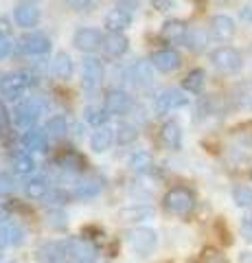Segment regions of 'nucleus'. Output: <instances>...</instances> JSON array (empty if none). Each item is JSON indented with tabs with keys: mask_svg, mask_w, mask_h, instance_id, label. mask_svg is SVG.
<instances>
[{
	"mask_svg": "<svg viewBox=\"0 0 252 263\" xmlns=\"http://www.w3.org/2000/svg\"><path fill=\"white\" fill-rule=\"evenodd\" d=\"M162 206L169 215L184 219L195 211V193L186 186H173L162 197Z\"/></svg>",
	"mask_w": 252,
	"mask_h": 263,
	"instance_id": "f257e3e1",
	"label": "nucleus"
},
{
	"mask_svg": "<svg viewBox=\"0 0 252 263\" xmlns=\"http://www.w3.org/2000/svg\"><path fill=\"white\" fill-rule=\"evenodd\" d=\"M210 64L222 75H237L243 68V55L232 46H217L215 51H210Z\"/></svg>",
	"mask_w": 252,
	"mask_h": 263,
	"instance_id": "f03ea898",
	"label": "nucleus"
},
{
	"mask_svg": "<svg viewBox=\"0 0 252 263\" xmlns=\"http://www.w3.org/2000/svg\"><path fill=\"white\" fill-rule=\"evenodd\" d=\"M127 241H129V248H132L138 257H149L158 246V235H156V230H151V228H134L132 233L127 235Z\"/></svg>",
	"mask_w": 252,
	"mask_h": 263,
	"instance_id": "7ed1b4c3",
	"label": "nucleus"
},
{
	"mask_svg": "<svg viewBox=\"0 0 252 263\" xmlns=\"http://www.w3.org/2000/svg\"><path fill=\"white\" fill-rule=\"evenodd\" d=\"M27 72H7V75L0 77V95L9 101H15V99L24 97L27 88L31 81L27 79Z\"/></svg>",
	"mask_w": 252,
	"mask_h": 263,
	"instance_id": "20e7f679",
	"label": "nucleus"
},
{
	"mask_svg": "<svg viewBox=\"0 0 252 263\" xmlns=\"http://www.w3.org/2000/svg\"><path fill=\"white\" fill-rule=\"evenodd\" d=\"M189 103V97H186L182 90L178 88H169V90H162V92L156 97L153 101V112L156 114H169L178 108H184Z\"/></svg>",
	"mask_w": 252,
	"mask_h": 263,
	"instance_id": "39448f33",
	"label": "nucleus"
},
{
	"mask_svg": "<svg viewBox=\"0 0 252 263\" xmlns=\"http://www.w3.org/2000/svg\"><path fill=\"white\" fill-rule=\"evenodd\" d=\"M235 33H237V24L230 15L226 13H217L210 18L208 22V35L215 40V42H230L235 37Z\"/></svg>",
	"mask_w": 252,
	"mask_h": 263,
	"instance_id": "423d86ee",
	"label": "nucleus"
},
{
	"mask_svg": "<svg viewBox=\"0 0 252 263\" xmlns=\"http://www.w3.org/2000/svg\"><path fill=\"white\" fill-rule=\"evenodd\" d=\"M103 35L99 29L94 27H81L75 31V35H72V44H75L77 51L81 53H94L96 48L103 44Z\"/></svg>",
	"mask_w": 252,
	"mask_h": 263,
	"instance_id": "0eeeda50",
	"label": "nucleus"
},
{
	"mask_svg": "<svg viewBox=\"0 0 252 263\" xmlns=\"http://www.w3.org/2000/svg\"><path fill=\"white\" fill-rule=\"evenodd\" d=\"M103 75L105 68L103 64L96 60V57H86L84 64H81V84L86 90H94L103 84Z\"/></svg>",
	"mask_w": 252,
	"mask_h": 263,
	"instance_id": "6e6552de",
	"label": "nucleus"
},
{
	"mask_svg": "<svg viewBox=\"0 0 252 263\" xmlns=\"http://www.w3.org/2000/svg\"><path fill=\"white\" fill-rule=\"evenodd\" d=\"M18 48L24 55H46L51 51V40H48L44 33H24L18 40Z\"/></svg>",
	"mask_w": 252,
	"mask_h": 263,
	"instance_id": "1a4fd4ad",
	"label": "nucleus"
},
{
	"mask_svg": "<svg viewBox=\"0 0 252 263\" xmlns=\"http://www.w3.org/2000/svg\"><path fill=\"white\" fill-rule=\"evenodd\" d=\"M42 103L37 101V99H27V101H22V103H18V108L13 110V119H15V123H18L20 127H29L31 129V125L42 117Z\"/></svg>",
	"mask_w": 252,
	"mask_h": 263,
	"instance_id": "9d476101",
	"label": "nucleus"
},
{
	"mask_svg": "<svg viewBox=\"0 0 252 263\" xmlns=\"http://www.w3.org/2000/svg\"><path fill=\"white\" fill-rule=\"evenodd\" d=\"M66 250L77 263L96 261V248L88 239H84V237H70V239H66Z\"/></svg>",
	"mask_w": 252,
	"mask_h": 263,
	"instance_id": "9b49d317",
	"label": "nucleus"
},
{
	"mask_svg": "<svg viewBox=\"0 0 252 263\" xmlns=\"http://www.w3.org/2000/svg\"><path fill=\"white\" fill-rule=\"evenodd\" d=\"M103 108L108 110V114H119V117H123L127 114L129 110L134 108V99L129 97L125 90H110L108 95H105V103Z\"/></svg>",
	"mask_w": 252,
	"mask_h": 263,
	"instance_id": "f8f14e48",
	"label": "nucleus"
},
{
	"mask_svg": "<svg viewBox=\"0 0 252 263\" xmlns=\"http://www.w3.org/2000/svg\"><path fill=\"white\" fill-rule=\"evenodd\" d=\"M151 66L160 72H176L182 66V55L176 48H162L151 55Z\"/></svg>",
	"mask_w": 252,
	"mask_h": 263,
	"instance_id": "ddd939ff",
	"label": "nucleus"
},
{
	"mask_svg": "<svg viewBox=\"0 0 252 263\" xmlns=\"http://www.w3.org/2000/svg\"><path fill=\"white\" fill-rule=\"evenodd\" d=\"M127 79H129V84L136 86V88H149L153 84V66L151 62H136L129 66V70H127Z\"/></svg>",
	"mask_w": 252,
	"mask_h": 263,
	"instance_id": "4468645a",
	"label": "nucleus"
},
{
	"mask_svg": "<svg viewBox=\"0 0 252 263\" xmlns=\"http://www.w3.org/2000/svg\"><path fill=\"white\" fill-rule=\"evenodd\" d=\"M186 35H189V27L184 20H167L160 29V37L169 44H186Z\"/></svg>",
	"mask_w": 252,
	"mask_h": 263,
	"instance_id": "2eb2a0df",
	"label": "nucleus"
},
{
	"mask_svg": "<svg viewBox=\"0 0 252 263\" xmlns=\"http://www.w3.org/2000/svg\"><path fill=\"white\" fill-rule=\"evenodd\" d=\"M160 143L169 152H178L182 147V127L178 121H167L160 127Z\"/></svg>",
	"mask_w": 252,
	"mask_h": 263,
	"instance_id": "dca6fc26",
	"label": "nucleus"
},
{
	"mask_svg": "<svg viewBox=\"0 0 252 263\" xmlns=\"http://www.w3.org/2000/svg\"><path fill=\"white\" fill-rule=\"evenodd\" d=\"M117 141V129H112L110 125H103V127H96L90 136V149L96 154H103L108 152L112 143Z\"/></svg>",
	"mask_w": 252,
	"mask_h": 263,
	"instance_id": "f3484780",
	"label": "nucleus"
},
{
	"mask_svg": "<svg viewBox=\"0 0 252 263\" xmlns=\"http://www.w3.org/2000/svg\"><path fill=\"white\" fill-rule=\"evenodd\" d=\"M13 18H15V24H18V27L33 29V27H37V22H40V9L33 3H24V5H20L18 9H15Z\"/></svg>",
	"mask_w": 252,
	"mask_h": 263,
	"instance_id": "a211bd4d",
	"label": "nucleus"
},
{
	"mask_svg": "<svg viewBox=\"0 0 252 263\" xmlns=\"http://www.w3.org/2000/svg\"><path fill=\"white\" fill-rule=\"evenodd\" d=\"M64 254H68L66 241H48L37 248V261L40 263H57Z\"/></svg>",
	"mask_w": 252,
	"mask_h": 263,
	"instance_id": "6ab92c4d",
	"label": "nucleus"
},
{
	"mask_svg": "<svg viewBox=\"0 0 252 263\" xmlns=\"http://www.w3.org/2000/svg\"><path fill=\"white\" fill-rule=\"evenodd\" d=\"M129 24H132V15L121 9H112L103 20L105 31H110V33H123Z\"/></svg>",
	"mask_w": 252,
	"mask_h": 263,
	"instance_id": "aec40b11",
	"label": "nucleus"
},
{
	"mask_svg": "<svg viewBox=\"0 0 252 263\" xmlns=\"http://www.w3.org/2000/svg\"><path fill=\"white\" fill-rule=\"evenodd\" d=\"M46 141H48V136H46L44 129L31 127V129L24 132V136H22V147H24V149H27L29 154H31V152H44Z\"/></svg>",
	"mask_w": 252,
	"mask_h": 263,
	"instance_id": "412c9836",
	"label": "nucleus"
},
{
	"mask_svg": "<svg viewBox=\"0 0 252 263\" xmlns=\"http://www.w3.org/2000/svg\"><path fill=\"white\" fill-rule=\"evenodd\" d=\"M72 70H75V66H72V57L66 51H62V53L55 55V60L51 64V72L55 77H57V79H70Z\"/></svg>",
	"mask_w": 252,
	"mask_h": 263,
	"instance_id": "4be33fe9",
	"label": "nucleus"
},
{
	"mask_svg": "<svg viewBox=\"0 0 252 263\" xmlns=\"http://www.w3.org/2000/svg\"><path fill=\"white\" fill-rule=\"evenodd\" d=\"M103 48H105V53H108V55L121 57V55L127 53L129 40L123 35V33H110V35L103 40Z\"/></svg>",
	"mask_w": 252,
	"mask_h": 263,
	"instance_id": "5701e85b",
	"label": "nucleus"
},
{
	"mask_svg": "<svg viewBox=\"0 0 252 263\" xmlns=\"http://www.w3.org/2000/svg\"><path fill=\"white\" fill-rule=\"evenodd\" d=\"M51 193V186L44 178H31L24 182V195L29 197V200H44Z\"/></svg>",
	"mask_w": 252,
	"mask_h": 263,
	"instance_id": "b1692460",
	"label": "nucleus"
},
{
	"mask_svg": "<svg viewBox=\"0 0 252 263\" xmlns=\"http://www.w3.org/2000/svg\"><path fill=\"white\" fill-rule=\"evenodd\" d=\"M204 84H206V72L202 68H193L189 75L182 79V88L191 95H200L202 90H204Z\"/></svg>",
	"mask_w": 252,
	"mask_h": 263,
	"instance_id": "393cba45",
	"label": "nucleus"
},
{
	"mask_svg": "<svg viewBox=\"0 0 252 263\" xmlns=\"http://www.w3.org/2000/svg\"><path fill=\"white\" fill-rule=\"evenodd\" d=\"M44 132H46L48 138H53V141H60V138H64L68 134V121H66V117H62V114H57V117H51L46 121Z\"/></svg>",
	"mask_w": 252,
	"mask_h": 263,
	"instance_id": "a878e982",
	"label": "nucleus"
},
{
	"mask_svg": "<svg viewBox=\"0 0 252 263\" xmlns=\"http://www.w3.org/2000/svg\"><path fill=\"white\" fill-rule=\"evenodd\" d=\"M101 189H103V182H101V180H99V178H90V180H84V182H79L72 195H75L77 200H88V197L99 195V193H101Z\"/></svg>",
	"mask_w": 252,
	"mask_h": 263,
	"instance_id": "bb28decb",
	"label": "nucleus"
},
{
	"mask_svg": "<svg viewBox=\"0 0 252 263\" xmlns=\"http://www.w3.org/2000/svg\"><path fill=\"white\" fill-rule=\"evenodd\" d=\"M55 164L62 167L64 171H81L84 169V164H86V160L81 158L79 154L68 152V154H62L60 158H55Z\"/></svg>",
	"mask_w": 252,
	"mask_h": 263,
	"instance_id": "cd10ccee",
	"label": "nucleus"
},
{
	"mask_svg": "<svg viewBox=\"0 0 252 263\" xmlns=\"http://www.w3.org/2000/svg\"><path fill=\"white\" fill-rule=\"evenodd\" d=\"M13 171L18 176H31L35 171V160L29 152H22L13 158Z\"/></svg>",
	"mask_w": 252,
	"mask_h": 263,
	"instance_id": "c85d7f7f",
	"label": "nucleus"
},
{
	"mask_svg": "<svg viewBox=\"0 0 252 263\" xmlns=\"http://www.w3.org/2000/svg\"><path fill=\"white\" fill-rule=\"evenodd\" d=\"M84 119L94 127H103L105 123H108L110 114L105 108H101V105H88V108L84 110Z\"/></svg>",
	"mask_w": 252,
	"mask_h": 263,
	"instance_id": "c756f323",
	"label": "nucleus"
},
{
	"mask_svg": "<svg viewBox=\"0 0 252 263\" xmlns=\"http://www.w3.org/2000/svg\"><path fill=\"white\" fill-rule=\"evenodd\" d=\"M232 202L239 209H250L252 206V186L250 184H235L232 186Z\"/></svg>",
	"mask_w": 252,
	"mask_h": 263,
	"instance_id": "7c9ffc66",
	"label": "nucleus"
},
{
	"mask_svg": "<svg viewBox=\"0 0 252 263\" xmlns=\"http://www.w3.org/2000/svg\"><path fill=\"white\" fill-rule=\"evenodd\" d=\"M151 167H153V158L147 152H138L129 158V169L136 171V174H145V171H149Z\"/></svg>",
	"mask_w": 252,
	"mask_h": 263,
	"instance_id": "2f4dec72",
	"label": "nucleus"
},
{
	"mask_svg": "<svg viewBox=\"0 0 252 263\" xmlns=\"http://www.w3.org/2000/svg\"><path fill=\"white\" fill-rule=\"evenodd\" d=\"M206 40H208L206 31L193 27V29H189V35H186V46H189L191 51L198 53V51H202V48L206 46Z\"/></svg>",
	"mask_w": 252,
	"mask_h": 263,
	"instance_id": "473e14b6",
	"label": "nucleus"
},
{
	"mask_svg": "<svg viewBox=\"0 0 252 263\" xmlns=\"http://www.w3.org/2000/svg\"><path fill=\"white\" fill-rule=\"evenodd\" d=\"M138 138V127L136 125H129V123H121L117 127V143L119 145H129Z\"/></svg>",
	"mask_w": 252,
	"mask_h": 263,
	"instance_id": "72a5a7b5",
	"label": "nucleus"
},
{
	"mask_svg": "<svg viewBox=\"0 0 252 263\" xmlns=\"http://www.w3.org/2000/svg\"><path fill=\"white\" fill-rule=\"evenodd\" d=\"M237 103L241 108H248L252 110V81L250 84H243L239 86V92H237Z\"/></svg>",
	"mask_w": 252,
	"mask_h": 263,
	"instance_id": "f704fd0d",
	"label": "nucleus"
},
{
	"mask_svg": "<svg viewBox=\"0 0 252 263\" xmlns=\"http://www.w3.org/2000/svg\"><path fill=\"white\" fill-rule=\"evenodd\" d=\"M46 224L51 226V228H66L68 219H66V215H64L62 211H48V215H46Z\"/></svg>",
	"mask_w": 252,
	"mask_h": 263,
	"instance_id": "c9c22d12",
	"label": "nucleus"
},
{
	"mask_svg": "<svg viewBox=\"0 0 252 263\" xmlns=\"http://www.w3.org/2000/svg\"><path fill=\"white\" fill-rule=\"evenodd\" d=\"M7 235H9V246H20L24 241V230L20 224H7Z\"/></svg>",
	"mask_w": 252,
	"mask_h": 263,
	"instance_id": "e433bc0d",
	"label": "nucleus"
},
{
	"mask_svg": "<svg viewBox=\"0 0 252 263\" xmlns=\"http://www.w3.org/2000/svg\"><path fill=\"white\" fill-rule=\"evenodd\" d=\"M15 191V180L11 174H0V195L7 197Z\"/></svg>",
	"mask_w": 252,
	"mask_h": 263,
	"instance_id": "4c0bfd02",
	"label": "nucleus"
},
{
	"mask_svg": "<svg viewBox=\"0 0 252 263\" xmlns=\"http://www.w3.org/2000/svg\"><path fill=\"white\" fill-rule=\"evenodd\" d=\"M241 235L248 243H252V211H248L241 219Z\"/></svg>",
	"mask_w": 252,
	"mask_h": 263,
	"instance_id": "58836bf2",
	"label": "nucleus"
},
{
	"mask_svg": "<svg viewBox=\"0 0 252 263\" xmlns=\"http://www.w3.org/2000/svg\"><path fill=\"white\" fill-rule=\"evenodd\" d=\"M202 263H226L224 254H219L215 248H206L202 252Z\"/></svg>",
	"mask_w": 252,
	"mask_h": 263,
	"instance_id": "ea45409f",
	"label": "nucleus"
},
{
	"mask_svg": "<svg viewBox=\"0 0 252 263\" xmlns=\"http://www.w3.org/2000/svg\"><path fill=\"white\" fill-rule=\"evenodd\" d=\"M117 9H121V11H125V13L132 15L138 9V0H117Z\"/></svg>",
	"mask_w": 252,
	"mask_h": 263,
	"instance_id": "a19ab883",
	"label": "nucleus"
},
{
	"mask_svg": "<svg viewBox=\"0 0 252 263\" xmlns=\"http://www.w3.org/2000/svg\"><path fill=\"white\" fill-rule=\"evenodd\" d=\"M151 5H153V9H158V11H171L173 7H176V3L173 0H151Z\"/></svg>",
	"mask_w": 252,
	"mask_h": 263,
	"instance_id": "79ce46f5",
	"label": "nucleus"
},
{
	"mask_svg": "<svg viewBox=\"0 0 252 263\" xmlns=\"http://www.w3.org/2000/svg\"><path fill=\"white\" fill-rule=\"evenodd\" d=\"M9 53H11V42H9V37L0 33V60H5V57L9 55Z\"/></svg>",
	"mask_w": 252,
	"mask_h": 263,
	"instance_id": "37998d69",
	"label": "nucleus"
},
{
	"mask_svg": "<svg viewBox=\"0 0 252 263\" xmlns=\"http://www.w3.org/2000/svg\"><path fill=\"white\" fill-rule=\"evenodd\" d=\"M66 5L70 7V9H75V11H84V9H88V7L92 5V0H66Z\"/></svg>",
	"mask_w": 252,
	"mask_h": 263,
	"instance_id": "c03bdc74",
	"label": "nucleus"
},
{
	"mask_svg": "<svg viewBox=\"0 0 252 263\" xmlns=\"http://www.w3.org/2000/svg\"><path fill=\"white\" fill-rule=\"evenodd\" d=\"M151 215V211L149 209H132V211H123V217H147Z\"/></svg>",
	"mask_w": 252,
	"mask_h": 263,
	"instance_id": "a18cd8bd",
	"label": "nucleus"
},
{
	"mask_svg": "<svg viewBox=\"0 0 252 263\" xmlns=\"http://www.w3.org/2000/svg\"><path fill=\"white\" fill-rule=\"evenodd\" d=\"M9 246V235H7V224H0V248Z\"/></svg>",
	"mask_w": 252,
	"mask_h": 263,
	"instance_id": "49530a36",
	"label": "nucleus"
},
{
	"mask_svg": "<svg viewBox=\"0 0 252 263\" xmlns=\"http://www.w3.org/2000/svg\"><path fill=\"white\" fill-rule=\"evenodd\" d=\"M239 15H241V20H243V22H248V24H252V7H250V5H246V7H241V11H239Z\"/></svg>",
	"mask_w": 252,
	"mask_h": 263,
	"instance_id": "de8ad7c7",
	"label": "nucleus"
},
{
	"mask_svg": "<svg viewBox=\"0 0 252 263\" xmlns=\"http://www.w3.org/2000/svg\"><path fill=\"white\" fill-rule=\"evenodd\" d=\"M7 123H9V112H7V108L0 103V127H5Z\"/></svg>",
	"mask_w": 252,
	"mask_h": 263,
	"instance_id": "09e8293b",
	"label": "nucleus"
},
{
	"mask_svg": "<svg viewBox=\"0 0 252 263\" xmlns=\"http://www.w3.org/2000/svg\"><path fill=\"white\" fill-rule=\"evenodd\" d=\"M7 219H11V217H9V209H7V206H0V224H9Z\"/></svg>",
	"mask_w": 252,
	"mask_h": 263,
	"instance_id": "8fccbe9b",
	"label": "nucleus"
},
{
	"mask_svg": "<svg viewBox=\"0 0 252 263\" xmlns=\"http://www.w3.org/2000/svg\"><path fill=\"white\" fill-rule=\"evenodd\" d=\"M241 263H252V252H241Z\"/></svg>",
	"mask_w": 252,
	"mask_h": 263,
	"instance_id": "3c124183",
	"label": "nucleus"
},
{
	"mask_svg": "<svg viewBox=\"0 0 252 263\" xmlns=\"http://www.w3.org/2000/svg\"><path fill=\"white\" fill-rule=\"evenodd\" d=\"M215 3H219V5H224V3H228V0H215Z\"/></svg>",
	"mask_w": 252,
	"mask_h": 263,
	"instance_id": "603ef678",
	"label": "nucleus"
},
{
	"mask_svg": "<svg viewBox=\"0 0 252 263\" xmlns=\"http://www.w3.org/2000/svg\"><path fill=\"white\" fill-rule=\"evenodd\" d=\"M62 263H70V261H62Z\"/></svg>",
	"mask_w": 252,
	"mask_h": 263,
	"instance_id": "864d4df0",
	"label": "nucleus"
},
{
	"mask_svg": "<svg viewBox=\"0 0 252 263\" xmlns=\"http://www.w3.org/2000/svg\"><path fill=\"white\" fill-rule=\"evenodd\" d=\"M250 178H252V169H250Z\"/></svg>",
	"mask_w": 252,
	"mask_h": 263,
	"instance_id": "5fc2aeb1",
	"label": "nucleus"
}]
</instances>
